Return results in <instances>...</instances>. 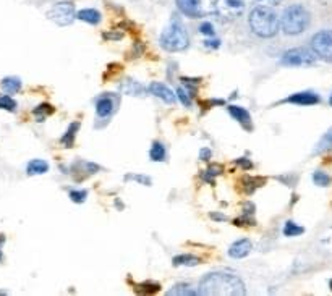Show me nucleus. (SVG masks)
Here are the masks:
<instances>
[{
    "label": "nucleus",
    "instance_id": "nucleus-1",
    "mask_svg": "<svg viewBox=\"0 0 332 296\" xmlns=\"http://www.w3.org/2000/svg\"><path fill=\"white\" fill-rule=\"evenodd\" d=\"M199 295H245V284L234 274L212 272L199 282Z\"/></svg>",
    "mask_w": 332,
    "mask_h": 296
},
{
    "label": "nucleus",
    "instance_id": "nucleus-2",
    "mask_svg": "<svg viewBox=\"0 0 332 296\" xmlns=\"http://www.w3.org/2000/svg\"><path fill=\"white\" fill-rule=\"evenodd\" d=\"M250 26L256 36L269 39L274 37L281 29V19L269 6L258 5L250 13Z\"/></svg>",
    "mask_w": 332,
    "mask_h": 296
},
{
    "label": "nucleus",
    "instance_id": "nucleus-3",
    "mask_svg": "<svg viewBox=\"0 0 332 296\" xmlns=\"http://www.w3.org/2000/svg\"><path fill=\"white\" fill-rule=\"evenodd\" d=\"M310 26V11L303 5L295 3L284 10L281 18V28L285 34L297 36Z\"/></svg>",
    "mask_w": 332,
    "mask_h": 296
},
{
    "label": "nucleus",
    "instance_id": "nucleus-4",
    "mask_svg": "<svg viewBox=\"0 0 332 296\" xmlns=\"http://www.w3.org/2000/svg\"><path fill=\"white\" fill-rule=\"evenodd\" d=\"M188 44H190V37L187 29H185V26L177 18H174L161 34L162 49H165L167 52H180L187 49Z\"/></svg>",
    "mask_w": 332,
    "mask_h": 296
},
{
    "label": "nucleus",
    "instance_id": "nucleus-5",
    "mask_svg": "<svg viewBox=\"0 0 332 296\" xmlns=\"http://www.w3.org/2000/svg\"><path fill=\"white\" fill-rule=\"evenodd\" d=\"M245 10V0H212V11L222 21H234Z\"/></svg>",
    "mask_w": 332,
    "mask_h": 296
},
{
    "label": "nucleus",
    "instance_id": "nucleus-6",
    "mask_svg": "<svg viewBox=\"0 0 332 296\" xmlns=\"http://www.w3.org/2000/svg\"><path fill=\"white\" fill-rule=\"evenodd\" d=\"M311 50L324 62L332 63V29H323L311 37Z\"/></svg>",
    "mask_w": 332,
    "mask_h": 296
},
{
    "label": "nucleus",
    "instance_id": "nucleus-7",
    "mask_svg": "<svg viewBox=\"0 0 332 296\" xmlns=\"http://www.w3.org/2000/svg\"><path fill=\"white\" fill-rule=\"evenodd\" d=\"M281 63L285 66H311L316 63V55L313 50L297 47V49H290L284 53Z\"/></svg>",
    "mask_w": 332,
    "mask_h": 296
},
{
    "label": "nucleus",
    "instance_id": "nucleus-8",
    "mask_svg": "<svg viewBox=\"0 0 332 296\" xmlns=\"http://www.w3.org/2000/svg\"><path fill=\"white\" fill-rule=\"evenodd\" d=\"M75 5L71 2H57L47 11V18L58 26H68L75 21Z\"/></svg>",
    "mask_w": 332,
    "mask_h": 296
},
{
    "label": "nucleus",
    "instance_id": "nucleus-9",
    "mask_svg": "<svg viewBox=\"0 0 332 296\" xmlns=\"http://www.w3.org/2000/svg\"><path fill=\"white\" fill-rule=\"evenodd\" d=\"M117 104H118V99L109 96V94H105V96L99 97V99L96 100V113H97V118H102V120L110 118L112 113L115 112Z\"/></svg>",
    "mask_w": 332,
    "mask_h": 296
},
{
    "label": "nucleus",
    "instance_id": "nucleus-10",
    "mask_svg": "<svg viewBox=\"0 0 332 296\" xmlns=\"http://www.w3.org/2000/svg\"><path fill=\"white\" fill-rule=\"evenodd\" d=\"M178 10L188 18H201L203 16V6L201 0H175Z\"/></svg>",
    "mask_w": 332,
    "mask_h": 296
},
{
    "label": "nucleus",
    "instance_id": "nucleus-11",
    "mask_svg": "<svg viewBox=\"0 0 332 296\" xmlns=\"http://www.w3.org/2000/svg\"><path fill=\"white\" fill-rule=\"evenodd\" d=\"M285 102L295 104V105H316L321 102V97L316 92L311 91H303V92H295L285 99Z\"/></svg>",
    "mask_w": 332,
    "mask_h": 296
},
{
    "label": "nucleus",
    "instance_id": "nucleus-12",
    "mask_svg": "<svg viewBox=\"0 0 332 296\" xmlns=\"http://www.w3.org/2000/svg\"><path fill=\"white\" fill-rule=\"evenodd\" d=\"M227 112L230 113L232 117H234L238 123H240L245 130L251 131L253 130V123H251V117L247 109H243V107H238V105H229L227 107Z\"/></svg>",
    "mask_w": 332,
    "mask_h": 296
},
{
    "label": "nucleus",
    "instance_id": "nucleus-13",
    "mask_svg": "<svg viewBox=\"0 0 332 296\" xmlns=\"http://www.w3.org/2000/svg\"><path fill=\"white\" fill-rule=\"evenodd\" d=\"M149 92L152 94V96L159 97L161 100H164L165 104H174L175 102V94L170 91V87H167L165 84L162 83H151L149 84Z\"/></svg>",
    "mask_w": 332,
    "mask_h": 296
},
{
    "label": "nucleus",
    "instance_id": "nucleus-14",
    "mask_svg": "<svg viewBox=\"0 0 332 296\" xmlns=\"http://www.w3.org/2000/svg\"><path fill=\"white\" fill-rule=\"evenodd\" d=\"M251 248H253V246H251L250 240H247V238L238 240V241H235V243L229 248V256H230V258H235V259H242V258H245V256L250 254Z\"/></svg>",
    "mask_w": 332,
    "mask_h": 296
},
{
    "label": "nucleus",
    "instance_id": "nucleus-15",
    "mask_svg": "<svg viewBox=\"0 0 332 296\" xmlns=\"http://www.w3.org/2000/svg\"><path fill=\"white\" fill-rule=\"evenodd\" d=\"M76 18L81 19V21L88 23V24H97L101 21V13L94 8H84V10H79L76 13Z\"/></svg>",
    "mask_w": 332,
    "mask_h": 296
},
{
    "label": "nucleus",
    "instance_id": "nucleus-16",
    "mask_svg": "<svg viewBox=\"0 0 332 296\" xmlns=\"http://www.w3.org/2000/svg\"><path fill=\"white\" fill-rule=\"evenodd\" d=\"M120 89H122L125 94H128V96H144V94H146L144 87L139 84V83L133 81V79H127V81H123V83L120 84Z\"/></svg>",
    "mask_w": 332,
    "mask_h": 296
},
{
    "label": "nucleus",
    "instance_id": "nucleus-17",
    "mask_svg": "<svg viewBox=\"0 0 332 296\" xmlns=\"http://www.w3.org/2000/svg\"><path fill=\"white\" fill-rule=\"evenodd\" d=\"M45 172H49V164L45 162V160H41V159H34L31 160L26 167V173L28 175H44Z\"/></svg>",
    "mask_w": 332,
    "mask_h": 296
},
{
    "label": "nucleus",
    "instance_id": "nucleus-18",
    "mask_svg": "<svg viewBox=\"0 0 332 296\" xmlns=\"http://www.w3.org/2000/svg\"><path fill=\"white\" fill-rule=\"evenodd\" d=\"M2 89L6 92V94H15L21 89V81H19V78H15V76H8V78H3L2 79Z\"/></svg>",
    "mask_w": 332,
    "mask_h": 296
},
{
    "label": "nucleus",
    "instance_id": "nucleus-19",
    "mask_svg": "<svg viewBox=\"0 0 332 296\" xmlns=\"http://www.w3.org/2000/svg\"><path fill=\"white\" fill-rule=\"evenodd\" d=\"M199 258L196 256H191V254H180V256H175L174 258V266L178 267V266H187V267H195L199 264Z\"/></svg>",
    "mask_w": 332,
    "mask_h": 296
},
{
    "label": "nucleus",
    "instance_id": "nucleus-20",
    "mask_svg": "<svg viewBox=\"0 0 332 296\" xmlns=\"http://www.w3.org/2000/svg\"><path fill=\"white\" fill-rule=\"evenodd\" d=\"M78 128H79V123L75 122V123H71V125L68 126V130L65 131V134H63L62 139H60V143H62L65 147H73V144H75V136H76Z\"/></svg>",
    "mask_w": 332,
    "mask_h": 296
},
{
    "label": "nucleus",
    "instance_id": "nucleus-21",
    "mask_svg": "<svg viewBox=\"0 0 332 296\" xmlns=\"http://www.w3.org/2000/svg\"><path fill=\"white\" fill-rule=\"evenodd\" d=\"M149 157H151V160H154V162H164V160H165V147H164V144L159 143V141H154L152 146H151Z\"/></svg>",
    "mask_w": 332,
    "mask_h": 296
},
{
    "label": "nucleus",
    "instance_id": "nucleus-22",
    "mask_svg": "<svg viewBox=\"0 0 332 296\" xmlns=\"http://www.w3.org/2000/svg\"><path fill=\"white\" fill-rule=\"evenodd\" d=\"M264 178H255V177H245L243 180H242V183H243V191L247 193V194H251L253 193L256 188H260V186H263L264 185Z\"/></svg>",
    "mask_w": 332,
    "mask_h": 296
},
{
    "label": "nucleus",
    "instance_id": "nucleus-23",
    "mask_svg": "<svg viewBox=\"0 0 332 296\" xmlns=\"http://www.w3.org/2000/svg\"><path fill=\"white\" fill-rule=\"evenodd\" d=\"M169 296H178V295H185V296H191V295H198L196 290H193V287L190 284H177L172 290L167 292Z\"/></svg>",
    "mask_w": 332,
    "mask_h": 296
},
{
    "label": "nucleus",
    "instance_id": "nucleus-24",
    "mask_svg": "<svg viewBox=\"0 0 332 296\" xmlns=\"http://www.w3.org/2000/svg\"><path fill=\"white\" fill-rule=\"evenodd\" d=\"M332 147V128H329L328 133L321 138V141L318 143V146L315 147V154H321L324 151H328Z\"/></svg>",
    "mask_w": 332,
    "mask_h": 296
},
{
    "label": "nucleus",
    "instance_id": "nucleus-25",
    "mask_svg": "<svg viewBox=\"0 0 332 296\" xmlns=\"http://www.w3.org/2000/svg\"><path fill=\"white\" fill-rule=\"evenodd\" d=\"M161 290V287L156 282H144V284H139L136 285V293H141V295H152V293H157Z\"/></svg>",
    "mask_w": 332,
    "mask_h": 296
},
{
    "label": "nucleus",
    "instance_id": "nucleus-26",
    "mask_svg": "<svg viewBox=\"0 0 332 296\" xmlns=\"http://www.w3.org/2000/svg\"><path fill=\"white\" fill-rule=\"evenodd\" d=\"M52 112H54V107H52L50 104H42V105H39V107H36L34 110H32L37 122H44V118L47 115H50Z\"/></svg>",
    "mask_w": 332,
    "mask_h": 296
},
{
    "label": "nucleus",
    "instance_id": "nucleus-27",
    "mask_svg": "<svg viewBox=\"0 0 332 296\" xmlns=\"http://www.w3.org/2000/svg\"><path fill=\"white\" fill-rule=\"evenodd\" d=\"M222 170L224 169H222L221 165H211L209 169L203 173V180L208 181V183H211V185H214V178L217 177V175H221Z\"/></svg>",
    "mask_w": 332,
    "mask_h": 296
},
{
    "label": "nucleus",
    "instance_id": "nucleus-28",
    "mask_svg": "<svg viewBox=\"0 0 332 296\" xmlns=\"http://www.w3.org/2000/svg\"><path fill=\"white\" fill-rule=\"evenodd\" d=\"M305 232V228L297 225L295 222H287L284 227V235L285 237H298V235H302Z\"/></svg>",
    "mask_w": 332,
    "mask_h": 296
},
{
    "label": "nucleus",
    "instance_id": "nucleus-29",
    "mask_svg": "<svg viewBox=\"0 0 332 296\" xmlns=\"http://www.w3.org/2000/svg\"><path fill=\"white\" fill-rule=\"evenodd\" d=\"M0 109L6 110V112H15L16 110L15 99L10 96H0Z\"/></svg>",
    "mask_w": 332,
    "mask_h": 296
},
{
    "label": "nucleus",
    "instance_id": "nucleus-30",
    "mask_svg": "<svg viewBox=\"0 0 332 296\" xmlns=\"http://www.w3.org/2000/svg\"><path fill=\"white\" fill-rule=\"evenodd\" d=\"M313 181H315V185L326 188V186L331 185V177H329L328 173H324V172H320V170H318V172L313 173Z\"/></svg>",
    "mask_w": 332,
    "mask_h": 296
},
{
    "label": "nucleus",
    "instance_id": "nucleus-31",
    "mask_svg": "<svg viewBox=\"0 0 332 296\" xmlns=\"http://www.w3.org/2000/svg\"><path fill=\"white\" fill-rule=\"evenodd\" d=\"M86 198H88V191L86 190H71L70 191V199L73 201V203L81 204L86 201Z\"/></svg>",
    "mask_w": 332,
    "mask_h": 296
},
{
    "label": "nucleus",
    "instance_id": "nucleus-32",
    "mask_svg": "<svg viewBox=\"0 0 332 296\" xmlns=\"http://www.w3.org/2000/svg\"><path fill=\"white\" fill-rule=\"evenodd\" d=\"M177 96L183 102V105H187V107L191 105V96L188 94V91L183 89V87H177Z\"/></svg>",
    "mask_w": 332,
    "mask_h": 296
},
{
    "label": "nucleus",
    "instance_id": "nucleus-33",
    "mask_svg": "<svg viewBox=\"0 0 332 296\" xmlns=\"http://www.w3.org/2000/svg\"><path fill=\"white\" fill-rule=\"evenodd\" d=\"M125 180H135V181H138V183H143L146 186L151 185V178L144 177V175H128V177H125Z\"/></svg>",
    "mask_w": 332,
    "mask_h": 296
},
{
    "label": "nucleus",
    "instance_id": "nucleus-34",
    "mask_svg": "<svg viewBox=\"0 0 332 296\" xmlns=\"http://www.w3.org/2000/svg\"><path fill=\"white\" fill-rule=\"evenodd\" d=\"M199 31H201V34L204 36H214V26L211 23H203L199 26Z\"/></svg>",
    "mask_w": 332,
    "mask_h": 296
},
{
    "label": "nucleus",
    "instance_id": "nucleus-35",
    "mask_svg": "<svg viewBox=\"0 0 332 296\" xmlns=\"http://www.w3.org/2000/svg\"><path fill=\"white\" fill-rule=\"evenodd\" d=\"M237 164H240V165L243 167V169H251V167H253V164L248 162V160L245 159V157H243V159H238V160H237Z\"/></svg>",
    "mask_w": 332,
    "mask_h": 296
},
{
    "label": "nucleus",
    "instance_id": "nucleus-36",
    "mask_svg": "<svg viewBox=\"0 0 332 296\" xmlns=\"http://www.w3.org/2000/svg\"><path fill=\"white\" fill-rule=\"evenodd\" d=\"M204 45H206V47H211V49H217V47L221 45V41H219V39H217V41H206Z\"/></svg>",
    "mask_w": 332,
    "mask_h": 296
},
{
    "label": "nucleus",
    "instance_id": "nucleus-37",
    "mask_svg": "<svg viewBox=\"0 0 332 296\" xmlns=\"http://www.w3.org/2000/svg\"><path fill=\"white\" fill-rule=\"evenodd\" d=\"M199 157H201V160H208L211 157V151L209 149H203L201 154H199Z\"/></svg>",
    "mask_w": 332,
    "mask_h": 296
},
{
    "label": "nucleus",
    "instance_id": "nucleus-38",
    "mask_svg": "<svg viewBox=\"0 0 332 296\" xmlns=\"http://www.w3.org/2000/svg\"><path fill=\"white\" fill-rule=\"evenodd\" d=\"M104 37L105 39H117V41H118V39L123 37V34H122V32H120V34H114V32H112V34H104Z\"/></svg>",
    "mask_w": 332,
    "mask_h": 296
},
{
    "label": "nucleus",
    "instance_id": "nucleus-39",
    "mask_svg": "<svg viewBox=\"0 0 332 296\" xmlns=\"http://www.w3.org/2000/svg\"><path fill=\"white\" fill-rule=\"evenodd\" d=\"M211 217L214 219V220H225V217H224V215H221V214H211Z\"/></svg>",
    "mask_w": 332,
    "mask_h": 296
},
{
    "label": "nucleus",
    "instance_id": "nucleus-40",
    "mask_svg": "<svg viewBox=\"0 0 332 296\" xmlns=\"http://www.w3.org/2000/svg\"><path fill=\"white\" fill-rule=\"evenodd\" d=\"M263 2H271V3H279V2H282V0H263Z\"/></svg>",
    "mask_w": 332,
    "mask_h": 296
},
{
    "label": "nucleus",
    "instance_id": "nucleus-41",
    "mask_svg": "<svg viewBox=\"0 0 332 296\" xmlns=\"http://www.w3.org/2000/svg\"><path fill=\"white\" fill-rule=\"evenodd\" d=\"M329 104H331V107H332V94H331V97H329Z\"/></svg>",
    "mask_w": 332,
    "mask_h": 296
},
{
    "label": "nucleus",
    "instance_id": "nucleus-42",
    "mask_svg": "<svg viewBox=\"0 0 332 296\" xmlns=\"http://www.w3.org/2000/svg\"><path fill=\"white\" fill-rule=\"evenodd\" d=\"M0 261H2V251H0Z\"/></svg>",
    "mask_w": 332,
    "mask_h": 296
}]
</instances>
